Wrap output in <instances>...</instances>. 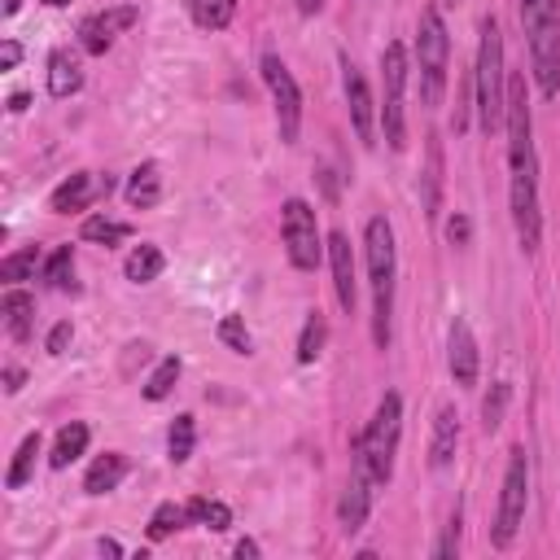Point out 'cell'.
Wrapping results in <instances>:
<instances>
[{"label": "cell", "instance_id": "obj_1", "mask_svg": "<svg viewBox=\"0 0 560 560\" xmlns=\"http://www.w3.org/2000/svg\"><path fill=\"white\" fill-rule=\"evenodd\" d=\"M508 210L516 228V245L525 254H538L542 245V201H538V149H534V114H529V88L525 74H508Z\"/></svg>", "mask_w": 560, "mask_h": 560}, {"label": "cell", "instance_id": "obj_2", "mask_svg": "<svg viewBox=\"0 0 560 560\" xmlns=\"http://www.w3.org/2000/svg\"><path fill=\"white\" fill-rule=\"evenodd\" d=\"M363 262H368V289H372V346L376 350H389V337H394L398 249H394V223L385 214H372L363 223Z\"/></svg>", "mask_w": 560, "mask_h": 560}, {"label": "cell", "instance_id": "obj_3", "mask_svg": "<svg viewBox=\"0 0 560 560\" xmlns=\"http://www.w3.org/2000/svg\"><path fill=\"white\" fill-rule=\"evenodd\" d=\"M398 438H402V398L389 389V394L376 398L368 424L354 433V442H350V468H363L376 486H389Z\"/></svg>", "mask_w": 560, "mask_h": 560}, {"label": "cell", "instance_id": "obj_4", "mask_svg": "<svg viewBox=\"0 0 560 560\" xmlns=\"http://www.w3.org/2000/svg\"><path fill=\"white\" fill-rule=\"evenodd\" d=\"M472 92H477V122L486 136L503 131L508 114V61H503V31L499 18H481L477 61H472Z\"/></svg>", "mask_w": 560, "mask_h": 560}, {"label": "cell", "instance_id": "obj_5", "mask_svg": "<svg viewBox=\"0 0 560 560\" xmlns=\"http://www.w3.org/2000/svg\"><path fill=\"white\" fill-rule=\"evenodd\" d=\"M521 31L534 88L547 101L560 96V0H521Z\"/></svg>", "mask_w": 560, "mask_h": 560}, {"label": "cell", "instance_id": "obj_6", "mask_svg": "<svg viewBox=\"0 0 560 560\" xmlns=\"http://www.w3.org/2000/svg\"><path fill=\"white\" fill-rule=\"evenodd\" d=\"M446 70H451V31L442 22V9L424 4L416 18V79H420V105L424 109L442 105Z\"/></svg>", "mask_w": 560, "mask_h": 560}, {"label": "cell", "instance_id": "obj_7", "mask_svg": "<svg viewBox=\"0 0 560 560\" xmlns=\"http://www.w3.org/2000/svg\"><path fill=\"white\" fill-rule=\"evenodd\" d=\"M407 74H411V52L402 39H389L381 48V131H385V144L394 153L407 149Z\"/></svg>", "mask_w": 560, "mask_h": 560}, {"label": "cell", "instance_id": "obj_8", "mask_svg": "<svg viewBox=\"0 0 560 560\" xmlns=\"http://www.w3.org/2000/svg\"><path fill=\"white\" fill-rule=\"evenodd\" d=\"M280 241H284V254L298 271H315L328 254V236L319 232V219H315V206L302 201V197H289L280 206Z\"/></svg>", "mask_w": 560, "mask_h": 560}, {"label": "cell", "instance_id": "obj_9", "mask_svg": "<svg viewBox=\"0 0 560 560\" xmlns=\"http://www.w3.org/2000/svg\"><path fill=\"white\" fill-rule=\"evenodd\" d=\"M525 508H529V459H525V446L516 442L508 451V468H503V486H499V508H494V525H490V542L503 551L512 547L521 521H525Z\"/></svg>", "mask_w": 560, "mask_h": 560}, {"label": "cell", "instance_id": "obj_10", "mask_svg": "<svg viewBox=\"0 0 560 560\" xmlns=\"http://www.w3.org/2000/svg\"><path fill=\"white\" fill-rule=\"evenodd\" d=\"M258 74H262V83H267V92H271L280 144H298V136H302V88H298L293 70L284 66L280 52H262V57H258Z\"/></svg>", "mask_w": 560, "mask_h": 560}, {"label": "cell", "instance_id": "obj_11", "mask_svg": "<svg viewBox=\"0 0 560 560\" xmlns=\"http://www.w3.org/2000/svg\"><path fill=\"white\" fill-rule=\"evenodd\" d=\"M341 96H346V114H350V127L359 136L363 149H376V127H381V105L372 96V83L368 74L341 52Z\"/></svg>", "mask_w": 560, "mask_h": 560}, {"label": "cell", "instance_id": "obj_12", "mask_svg": "<svg viewBox=\"0 0 560 560\" xmlns=\"http://www.w3.org/2000/svg\"><path fill=\"white\" fill-rule=\"evenodd\" d=\"M140 22V4H109V9H101V13H92V18H83L79 22V48L88 52V57H105L109 48H114V39L127 31V26H136Z\"/></svg>", "mask_w": 560, "mask_h": 560}, {"label": "cell", "instance_id": "obj_13", "mask_svg": "<svg viewBox=\"0 0 560 560\" xmlns=\"http://www.w3.org/2000/svg\"><path fill=\"white\" fill-rule=\"evenodd\" d=\"M446 372L464 389L477 385V376H481V350H477L468 319H451V328H446Z\"/></svg>", "mask_w": 560, "mask_h": 560}, {"label": "cell", "instance_id": "obj_14", "mask_svg": "<svg viewBox=\"0 0 560 560\" xmlns=\"http://www.w3.org/2000/svg\"><path fill=\"white\" fill-rule=\"evenodd\" d=\"M372 494H376V481L363 468H350L346 490L337 499V525H341V534H359L363 529V521L372 512Z\"/></svg>", "mask_w": 560, "mask_h": 560}, {"label": "cell", "instance_id": "obj_15", "mask_svg": "<svg viewBox=\"0 0 560 560\" xmlns=\"http://www.w3.org/2000/svg\"><path fill=\"white\" fill-rule=\"evenodd\" d=\"M328 271H332V293H337L341 311L350 315L359 302V284H354V249H350V236L341 228L328 232Z\"/></svg>", "mask_w": 560, "mask_h": 560}, {"label": "cell", "instance_id": "obj_16", "mask_svg": "<svg viewBox=\"0 0 560 560\" xmlns=\"http://www.w3.org/2000/svg\"><path fill=\"white\" fill-rule=\"evenodd\" d=\"M92 201H101V175H92V171H74V175H66V179L48 192V210H52V214H79V210H88Z\"/></svg>", "mask_w": 560, "mask_h": 560}, {"label": "cell", "instance_id": "obj_17", "mask_svg": "<svg viewBox=\"0 0 560 560\" xmlns=\"http://www.w3.org/2000/svg\"><path fill=\"white\" fill-rule=\"evenodd\" d=\"M442 188H446V153H442V140L429 136L424 171H420V206H424L429 219H438V210H442Z\"/></svg>", "mask_w": 560, "mask_h": 560}, {"label": "cell", "instance_id": "obj_18", "mask_svg": "<svg viewBox=\"0 0 560 560\" xmlns=\"http://www.w3.org/2000/svg\"><path fill=\"white\" fill-rule=\"evenodd\" d=\"M127 468H131V459H127L122 451H105V455H96V459L88 464V472H83V494L101 499V494L118 490L122 477H127Z\"/></svg>", "mask_w": 560, "mask_h": 560}, {"label": "cell", "instance_id": "obj_19", "mask_svg": "<svg viewBox=\"0 0 560 560\" xmlns=\"http://www.w3.org/2000/svg\"><path fill=\"white\" fill-rule=\"evenodd\" d=\"M459 451V411L446 402L433 416V438H429V468H446Z\"/></svg>", "mask_w": 560, "mask_h": 560}, {"label": "cell", "instance_id": "obj_20", "mask_svg": "<svg viewBox=\"0 0 560 560\" xmlns=\"http://www.w3.org/2000/svg\"><path fill=\"white\" fill-rule=\"evenodd\" d=\"M48 96H57V101H66V96H74L79 88H83V61L70 52V48H52L48 52Z\"/></svg>", "mask_w": 560, "mask_h": 560}, {"label": "cell", "instance_id": "obj_21", "mask_svg": "<svg viewBox=\"0 0 560 560\" xmlns=\"http://www.w3.org/2000/svg\"><path fill=\"white\" fill-rule=\"evenodd\" d=\"M0 315H4V332H9L13 341H26L31 328H35V298H31L26 289L9 284L4 298H0Z\"/></svg>", "mask_w": 560, "mask_h": 560}, {"label": "cell", "instance_id": "obj_22", "mask_svg": "<svg viewBox=\"0 0 560 560\" xmlns=\"http://www.w3.org/2000/svg\"><path fill=\"white\" fill-rule=\"evenodd\" d=\"M122 197H127L131 210H153V206L162 201V166H158V162H140V166L127 175Z\"/></svg>", "mask_w": 560, "mask_h": 560}, {"label": "cell", "instance_id": "obj_23", "mask_svg": "<svg viewBox=\"0 0 560 560\" xmlns=\"http://www.w3.org/2000/svg\"><path fill=\"white\" fill-rule=\"evenodd\" d=\"M88 442H92V429L83 424V420H70V424H61L57 429V438H52V451H48V468H70L83 451H88Z\"/></svg>", "mask_w": 560, "mask_h": 560}, {"label": "cell", "instance_id": "obj_24", "mask_svg": "<svg viewBox=\"0 0 560 560\" xmlns=\"http://www.w3.org/2000/svg\"><path fill=\"white\" fill-rule=\"evenodd\" d=\"M127 236H131V223H127V219H114V214H105V210H96V214H88V219L79 223V241H88V245L114 249V245H122Z\"/></svg>", "mask_w": 560, "mask_h": 560}, {"label": "cell", "instance_id": "obj_25", "mask_svg": "<svg viewBox=\"0 0 560 560\" xmlns=\"http://www.w3.org/2000/svg\"><path fill=\"white\" fill-rule=\"evenodd\" d=\"M162 271H166V254H162L158 245H149V241L136 245V249L122 258V276H127L131 284H153Z\"/></svg>", "mask_w": 560, "mask_h": 560}, {"label": "cell", "instance_id": "obj_26", "mask_svg": "<svg viewBox=\"0 0 560 560\" xmlns=\"http://www.w3.org/2000/svg\"><path fill=\"white\" fill-rule=\"evenodd\" d=\"M44 451V438H39V429L35 433H26L22 442H18V451H13V459H9V468H4V490H22L26 481H31V472H35V455Z\"/></svg>", "mask_w": 560, "mask_h": 560}, {"label": "cell", "instance_id": "obj_27", "mask_svg": "<svg viewBox=\"0 0 560 560\" xmlns=\"http://www.w3.org/2000/svg\"><path fill=\"white\" fill-rule=\"evenodd\" d=\"M44 280H48V289H57V293H79V280H74V245H57L48 258H44Z\"/></svg>", "mask_w": 560, "mask_h": 560}, {"label": "cell", "instance_id": "obj_28", "mask_svg": "<svg viewBox=\"0 0 560 560\" xmlns=\"http://www.w3.org/2000/svg\"><path fill=\"white\" fill-rule=\"evenodd\" d=\"M35 267H44L39 245H22V249H13V254H4V258H0V280H4V284L35 280Z\"/></svg>", "mask_w": 560, "mask_h": 560}, {"label": "cell", "instance_id": "obj_29", "mask_svg": "<svg viewBox=\"0 0 560 560\" xmlns=\"http://www.w3.org/2000/svg\"><path fill=\"white\" fill-rule=\"evenodd\" d=\"M184 508H188V521H192V525H206V529H214V534H223V529L232 525V508H228L223 499H206V494H192Z\"/></svg>", "mask_w": 560, "mask_h": 560}, {"label": "cell", "instance_id": "obj_30", "mask_svg": "<svg viewBox=\"0 0 560 560\" xmlns=\"http://www.w3.org/2000/svg\"><path fill=\"white\" fill-rule=\"evenodd\" d=\"M188 18H192V26L214 35L236 18V0H188Z\"/></svg>", "mask_w": 560, "mask_h": 560}, {"label": "cell", "instance_id": "obj_31", "mask_svg": "<svg viewBox=\"0 0 560 560\" xmlns=\"http://www.w3.org/2000/svg\"><path fill=\"white\" fill-rule=\"evenodd\" d=\"M324 346H328V319H324V311H311L298 332V363H315L324 354Z\"/></svg>", "mask_w": 560, "mask_h": 560}, {"label": "cell", "instance_id": "obj_32", "mask_svg": "<svg viewBox=\"0 0 560 560\" xmlns=\"http://www.w3.org/2000/svg\"><path fill=\"white\" fill-rule=\"evenodd\" d=\"M179 372H184V363H179V354H166V359H158V368L149 372V381L140 385V394L149 398V402H162L171 389H175V381H179Z\"/></svg>", "mask_w": 560, "mask_h": 560}, {"label": "cell", "instance_id": "obj_33", "mask_svg": "<svg viewBox=\"0 0 560 560\" xmlns=\"http://www.w3.org/2000/svg\"><path fill=\"white\" fill-rule=\"evenodd\" d=\"M192 446H197V420L184 411V416H175L171 429H166V455H171V464H184V459L192 455Z\"/></svg>", "mask_w": 560, "mask_h": 560}, {"label": "cell", "instance_id": "obj_34", "mask_svg": "<svg viewBox=\"0 0 560 560\" xmlns=\"http://www.w3.org/2000/svg\"><path fill=\"white\" fill-rule=\"evenodd\" d=\"M184 525H192V521H188V508H179V503H158L153 516H149V525H144V534H149V542H162V538H171V534L184 529Z\"/></svg>", "mask_w": 560, "mask_h": 560}, {"label": "cell", "instance_id": "obj_35", "mask_svg": "<svg viewBox=\"0 0 560 560\" xmlns=\"http://www.w3.org/2000/svg\"><path fill=\"white\" fill-rule=\"evenodd\" d=\"M508 402H512V381H490V389H486V398H481V429H486V433H494V429L503 424Z\"/></svg>", "mask_w": 560, "mask_h": 560}, {"label": "cell", "instance_id": "obj_36", "mask_svg": "<svg viewBox=\"0 0 560 560\" xmlns=\"http://www.w3.org/2000/svg\"><path fill=\"white\" fill-rule=\"evenodd\" d=\"M214 332H219V341H223L232 354H254V337H249V328H245L241 315H223Z\"/></svg>", "mask_w": 560, "mask_h": 560}, {"label": "cell", "instance_id": "obj_37", "mask_svg": "<svg viewBox=\"0 0 560 560\" xmlns=\"http://www.w3.org/2000/svg\"><path fill=\"white\" fill-rule=\"evenodd\" d=\"M459 525H464V516H459V508H455L451 521H446V529H442V538L429 547L433 560H451V556H459Z\"/></svg>", "mask_w": 560, "mask_h": 560}, {"label": "cell", "instance_id": "obj_38", "mask_svg": "<svg viewBox=\"0 0 560 560\" xmlns=\"http://www.w3.org/2000/svg\"><path fill=\"white\" fill-rule=\"evenodd\" d=\"M70 341H74V324H70V319H57V324L48 328V337H44V350L57 359V354H66Z\"/></svg>", "mask_w": 560, "mask_h": 560}, {"label": "cell", "instance_id": "obj_39", "mask_svg": "<svg viewBox=\"0 0 560 560\" xmlns=\"http://www.w3.org/2000/svg\"><path fill=\"white\" fill-rule=\"evenodd\" d=\"M315 184H319L324 201H341V179H337V171L328 162H315Z\"/></svg>", "mask_w": 560, "mask_h": 560}, {"label": "cell", "instance_id": "obj_40", "mask_svg": "<svg viewBox=\"0 0 560 560\" xmlns=\"http://www.w3.org/2000/svg\"><path fill=\"white\" fill-rule=\"evenodd\" d=\"M446 241H451V245H468V241H472V219H468L464 210H455V214L446 219Z\"/></svg>", "mask_w": 560, "mask_h": 560}, {"label": "cell", "instance_id": "obj_41", "mask_svg": "<svg viewBox=\"0 0 560 560\" xmlns=\"http://www.w3.org/2000/svg\"><path fill=\"white\" fill-rule=\"evenodd\" d=\"M22 61V44L18 39H0V70H13Z\"/></svg>", "mask_w": 560, "mask_h": 560}, {"label": "cell", "instance_id": "obj_42", "mask_svg": "<svg viewBox=\"0 0 560 560\" xmlns=\"http://www.w3.org/2000/svg\"><path fill=\"white\" fill-rule=\"evenodd\" d=\"M22 385H26V372L18 363H4V394H22Z\"/></svg>", "mask_w": 560, "mask_h": 560}, {"label": "cell", "instance_id": "obj_43", "mask_svg": "<svg viewBox=\"0 0 560 560\" xmlns=\"http://www.w3.org/2000/svg\"><path fill=\"white\" fill-rule=\"evenodd\" d=\"M232 556H241V560H258V556H262V547H258L254 538H241V542L232 547Z\"/></svg>", "mask_w": 560, "mask_h": 560}, {"label": "cell", "instance_id": "obj_44", "mask_svg": "<svg viewBox=\"0 0 560 560\" xmlns=\"http://www.w3.org/2000/svg\"><path fill=\"white\" fill-rule=\"evenodd\" d=\"M26 105H31V92H13V96L4 101V109H9V114H26Z\"/></svg>", "mask_w": 560, "mask_h": 560}, {"label": "cell", "instance_id": "obj_45", "mask_svg": "<svg viewBox=\"0 0 560 560\" xmlns=\"http://www.w3.org/2000/svg\"><path fill=\"white\" fill-rule=\"evenodd\" d=\"M319 9H324V0H298V13H302V18H315Z\"/></svg>", "mask_w": 560, "mask_h": 560}, {"label": "cell", "instance_id": "obj_46", "mask_svg": "<svg viewBox=\"0 0 560 560\" xmlns=\"http://www.w3.org/2000/svg\"><path fill=\"white\" fill-rule=\"evenodd\" d=\"M96 551H101V556H122V547H118L114 538H101V542H96Z\"/></svg>", "mask_w": 560, "mask_h": 560}, {"label": "cell", "instance_id": "obj_47", "mask_svg": "<svg viewBox=\"0 0 560 560\" xmlns=\"http://www.w3.org/2000/svg\"><path fill=\"white\" fill-rule=\"evenodd\" d=\"M18 9H22V0H4V4H0V13H4V18H13Z\"/></svg>", "mask_w": 560, "mask_h": 560}, {"label": "cell", "instance_id": "obj_48", "mask_svg": "<svg viewBox=\"0 0 560 560\" xmlns=\"http://www.w3.org/2000/svg\"><path fill=\"white\" fill-rule=\"evenodd\" d=\"M44 4H48V9H66L70 0H44Z\"/></svg>", "mask_w": 560, "mask_h": 560}]
</instances>
